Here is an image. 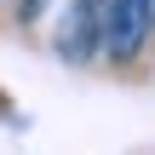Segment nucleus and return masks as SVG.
<instances>
[{
  "mask_svg": "<svg viewBox=\"0 0 155 155\" xmlns=\"http://www.w3.org/2000/svg\"><path fill=\"white\" fill-rule=\"evenodd\" d=\"M144 35H150V0H109V12H104V35H98V52L115 58V63H127V58H138Z\"/></svg>",
  "mask_w": 155,
  "mask_h": 155,
  "instance_id": "nucleus-1",
  "label": "nucleus"
},
{
  "mask_svg": "<svg viewBox=\"0 0 155 155\" xmlns=\"http://www.w3.org/2000/svg\"><path fill=\"white\" fill-rule=\"evenodd\" d=\"M104 12H109V0H75V6H69V17H63V35H58V52H63L69 63H81V58H92V52H98Z\"/></svg>",
  "mask_w": 155,
  "mask_h": 155,
  "instance_id": "nucleus-2",
  "label": "nucleus"
},
{
  "mask_svg": "<svg viewBox=\"0 0 155 155\" xmlns=\"http://www.w3.org/2000/svg\"><path fill=\"white\" fill-rule=\"evenodd\" d=\"M40 6H46V0H17V17H23V23H29V17H35V12H40Z\"/></svg>",
  "mask_w": 155,
  "mask_h": 155,
  "instance_id": "nucleus-3",
  "label": "nucleus"
},
{
  "mask_svg": "<svg viewBox=\"0 0 155 155\" xmlns=\"http://www.w3.org/2000/svg\"><path fill=\"white\" fill-rule=\"evenodd\" d=\"M150 35H155V0H150Z\"/></svg>",
  "mask_w": 155,
  "mask_h": 155,
  "instance_id": "nucleus-4",
  "label": "nucleus"
}]
</instances>
